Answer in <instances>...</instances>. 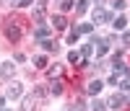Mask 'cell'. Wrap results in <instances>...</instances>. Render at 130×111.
Wrapping results in <instances>:
<instances>
[{
  "mask_svg": "<svg viewBox=\"0 0 130 111\" xmlns=\"http://www.w3.org/2000/svg\"><path fill=\"white\" fill-rule=\"evenodd\" d=\"M75 111H86V108H83V103H78V106H75Z\"/></svg>",
  "mask_w": 130,
  "mask_h": 111,
  "instance_id": "4316f807",
  "label": "cell"
},
{
  "mask_svg": "<svg viewBox=\"0 0 130 111\" xmlns=\"http://www.w3.org/2000/svg\"><path fill=\"white\" fill-rule=\"evenodd\" d=\"M21 93H24V85H21V83H16V80L10 83V85H8V91H5V96L10 98V101H16V98H21Z\"/></svg>",
  "mask_w": 130,
  "mask_h": 111,
  "instance_id": "3957f363",
  "label": "cell"
},
{
  "mask_svg": "<svg viewBox=\"0 0 130 111\" xmlns=\"http://www.w3.org/2000/svg\"><path fill=\"white\" fill-rule=\"evenodd\" d=\"M104 21H109V13L104 8H94V23H104Z\"/></svg>",
  "mask_w": 130,
  "mask_h": 111,
  "instance_id": "52a82bcc",
  "label": "cell"
},
{
  "mask_svg": "<svg viewBox=\"0 0 130 111\" xmlns=\"http://www.w3.org/2000/svg\"><path fill=\"white\" fill-rule=\"evenodd\" d=\"M0 111H10V108H0Z\"/></svg>",
  "mask_w": 130,
  "mask_h": 111,
  "instance_id": "83f0119b",
  "label": "cell"
},
{
  "mask_svg": "<svg viewBox=\"0 0 130 111\" xmlns=\"http://www.w3.org/2000/svg\"><path fill=\"white\" fill-rule=\"evenodd\" d=\"M60 8H62V10H70V8H73V0H62Z\"/></svg>",
  "mask_w": 130,
  "mask_h": 111,
  "instance_id": "7402d4cb",
  "label": "cell"
},
{
  "mask_svg": "<svg viewBox=\"0 0 130 111\" xmlns=\"http://www.w3.org/2000/svg\"><path fill=\"white\" fill-rule=\"evenodd\" d=\"M34 65H37V67H47V57H44V54L34 57Z\"/></svg>",
  "mask_w": 130,
  "mask_h": 111,
  "instance_id": "ac0fdd59",
  "label": "cell"
},
{
  "mask_svg": "<svg viewBox=\"0 0 130 111\" xmlns=\"http://www.w3.org/2000/svg\"><path fill=\"white\" fill-rule=\"evenodd\" d=\"M94 47H96V54L102 57V54H107V49H109V39H102V41H96Z\"/></svg>",
  "mask_w": 130,
  "mask_h": 111,
  "instance_id": "ba28073f",
  "label": "cell"
},
{
  "mask_svg": "<svg viewBox=\"0 0 130 111\" xmlns=\"http://www.w3.org/2000/svg\"><path fill=\"white\" fill-rule=\"evenodd\" d=\"M34 36H37V39H39V41H44V39H47V36H50V29H47V26H39V29H37V31H34Z\"/></svg>",
  "mask_w": 130,
  "mask_h": 111,
  "instance_id": "8fae6325",
  "label": "cell"
},
{
  "mask_svg": "<svg viewBox=\"0 0 130 111\" xmlns=\"http://www.w3.org/2000/svg\"><path fill=\"white\" fill-rule=\"evenodd\" d=\"M112 26H115V29H125V26H127V18H125V16H117Z\"/></svg>",
  "mask_w": 130,
  "mask_h": 111,
  "instance_id": "9a60e30c",
  "label": "cell"
},
{
  "mask_svg": "<svg viewBox=\"0 0 130 111\" xmlns=\"http://www.w3.org/2000/svg\"><path fill=\"white\" fill-rule=\"evenodd\" d=\"M75 31H78V34H91V31H94V23H81Z\"/></svg>",
  "mask_w": 130,
  "mask_h": 111,
  "instance_id": "2e32d148",
  "label": "cell"
},
{
  "mask_svg": "<svg viewBox=\"0 0 130 111\" xmlns=\"http://www.w3.org/2000/svg\"><path fill=\"white\" fill-rule=\"evenodd\" d=\"M21 34H24V21H21V18H13V21H8V23H5V36H8L10 41H18Z\"/></svg>",
  "mask_w": 130,
  "mask_h": 111,
  "instance_id": "7a4b0ae2",
  "label": "cell"
},
{
  "mask_svg": "<svg viewBox=\"0 0 130 111\" xmlns=\"http://www.w3.org/2000/svg\"><path fill=\"white\" fill-rule=\"evenodd\" d=\"M52 26H55V29H65L68 21H65V16H52Z\"/></svg>",
  "mask_w": 130,
  "mask_h": 111,
  "instance_id": "30bf717a",
  "label": "cell"
},
{
  "mask_svg": "<svg viewBox=\"0 0 130 111\" xmlns=\"http://www.w3.org/2000/svg\"><path fill=\"white\" fill-rule=\"evenodd\" d=\"M42 98H44V88H37L31 96H26L24 101H21V111H37V106L42 103Z\"/></svg>",
  "mask_w": 130,
  "mask_h": 111,
  "instance_id": "6da1fadb",
  "label": "cell"
},
{
  "mask_svg": "<svg viewBox=\"0 0 130 111\" xmlns=\"http://www.w3.org/2000/svg\"><path fill=\"white\" fill-rule=\"evenodd\" d=\"M31 3H34V0H18V8H29Z\"/></svg>",
  "mask_w": 130,
  "mask_h": 111,
  "instance_id": "603a6c76",
  "label": "cell"
},
{
  "mask_svg": "<svg viewBox=\"0 0 130 111\" xmlns=\"http://www.w3.org/2000/svg\"><path fill=\"white\" fill-rule=\"evenodd\" d=\"M122 41H125V47H130V34H125V36H122Z\"/></svg>",
  "mask_w": 130,
  "mask_h": 111,
  "instance_id": "484cf974",
  "label": "cell"
},
{
  "mask_svg": "<svg viewBox=\"0 0 130 111\" xmlns=\"http://www.w3.org/2000/svg\"><path fill=\"white\" fill-rule=\"evenodd\" d=\"M78 36H81L78 31H70V34H68V44H75V41H78Z\"/></svg>",
  "mask_w": 130,
  "mask_h": 111,
  "instance_id": "d6986e66",
  "label": "cell"
},
{
  "mask_svg": "<svg viewBox=\"0 0 130 111\" xmlns=\"http://www.w3.org/2000/svg\"><path fill=\"white\" fill-rule=\"evenodd\" d=\"M50 93H52V96H60V93H62V83H60V80H52Z\"/></svg>",
  "mask_w": 130,
  "mask_h": 111,
  "instance_id": "4fadbf2b",
  "label": "cell"
},
{
  "mask_svg": "<svg viewBox=\"0 0 130 111\" xmlns=\"http://www.w3.org/2000/svg\"><path fill=\"white\" fill-rule=\"evenodd\" d=\"M13 75H16V65L13 62H3L0 65V77H3V80H10Z\"/></svg>",
  "mask_w": 130,
  "mask_h": 111,
  "instance_id": "277c9868",
  "label": "cell"
},
{
  "mask_svg": "<svg viewBox=\"0 0 130 111\" xmlns=\"http://www.w3.org/2000/svg\"><path fill=\"white\" fill-rule=\"evenodd\" d=\"M86 10H89V0H78V3H75V13H86Z\"/></svg>",
  "mask_w": 130,
  "mask_h": 111,
  "instance_id": "5bb4252c",
  "label": "cell"
},
{
  "mask_svg": "<svg viewBox=\"0 0 130 111\" xmlns=\"http://www.w3.org/2000/svg\"><path fill=\"white\" fill-rule=\"evenodd\" d=\"M115 8H117V10H122V8H125V0H115Z\"/></svg>",
  "mask_w": 130,
  "mask_h": 111,
  "instance_id": "cb8c5ba5",
  "label": "cell"
},
{
  "mask_svg": "<svg viewBox=\"0 0 130 111\" xmlns=\"http://www.w3.org/2000/svg\"><path fill=\"white\" fill-rule=\"evenodd\" d=\"M42 49H47V52H55V49H57V44H55V41H50V39H44V41H42Z\"/></svg>",
  "mask_w": 130,
  "mask_h": 111,
  "instance_id": "e0dca14e",
  "label": "cell"
},
{
  "mask_svg": "<svg viewBox=\"0 0 130 111\" xmlns=\"http://www.w3.org/2000/svg\"><path fill=\"white\" fill-rule=\"evenodd\" d=\"M104 108H107V106H104L102 101H94V103H91V111H104Z\"/></svg>",
  "mask_w": 130,
  "mask_h": 111,
  "instance_id": "ffe728a7",
  "label": "cell"
},
{
  "mask_svg": "<svg viewBox=\"0 0 130 111\" xmlns=\"http://www.w3.org/2000/svg\"><path fill=\"white\" fill-rule=\"evenodd\" d=\"M60 75H62V65H50L47 67V77L50 80H60Z\"/></svg>",
  "mask_w": 130,
  "mask_h": 111,
  "instance_id": "8992f818",
  "label": "cell"
},
{
  "mask_svg": "<svg viewBox=\"0 0 130 111\" xmlns=\"http://www.w3.org/2000/svg\"><path fill=\"white\" fill-rule=\"evenodd\" d=\"M99 91H102V80H91V83H89V91H86V93H89V96H96Z\"/></svg>",
  "mask_w": 130,
  "mask_h": 111,
  "instance_id": "9c48e42d",
  "label": "cell"
},
{
  "mask_svg": "<svg viewBox=\"0 0 130 111\" xmlns=\"http://www.w3.org/2000/svg\"><path fill=\"white\" fill-rule=\"evenodd\" d=\"M122 103H125V98H122L120 93H117V96H112V98H109V106H112V108H120Z\"/></svg>",
  "mask_w": 130,
  "mask_h": 111,
  "instance_id": "7c38bea8",
  "label": "cell"
},
{
  "mask_svg": "<svg viewBox=\"0 0 130 111\" xmlns=\"http://www.w3.org/2000/svg\"><path fill=\"white\" fill-rule=\"evenodd\" d=\"M68 60H70V65H75V67H83V65H86V57H83L78 49H73V52L68 54Z\"/></svg>",
  "mask_w": 130,
  "mask_h": 111,
  "instance_id": "5b68a950",
  "label": "cell"
},
{
  "mask_svg": "<svg viewBox=\"0 0 130 111\" xmlns=\"http://www.w3.org/2000/svg\"><path fill=\"white\" fill-rule=\"evenodd\" d=\"M34 18H37V21H44V10L37 8V10H34Z\"/></svg>",
  "mask_w": 130,
  "mask_h": 111,
  "instance_id": "44dd1931",
  "label": "cell"
},
{
  "mask_svg": "<svg viewBox=\"0 0 130 111\" xmlns=\"http://www.w3.org/2000/svg\"><path fill=\"white\" fill-rule=\"evenodd\" d=\"M120 85H122V91H127V93H130V80H122Z\"/></svg>",
  "mask_w": 130,
  "mask_h": 111,
  "instance_id": "d4e9b609",
  "label": "cell"
}]
</instances>
